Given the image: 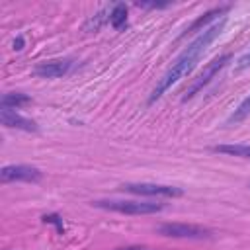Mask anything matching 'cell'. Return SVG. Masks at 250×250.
Listing matches in <instances>:
<instances>
[{"instance_id": "obj_1", "label": "cell", "mask_w": 250, "mask_h": 250, "mask_svg": "<svg viewBox=\"0 0 250 250\" xmlns=\"http://www.w3.org/2000/svg\"><path fill=\"white\" fill-rule=\"evenodd\" d=\"M223 25H225V20H221V21H217L215 25H211V27H207V29H203L180 55H178V59L172 62V66L166 70V74L158 80V84L154 86V90H152V94L148 96V104H154L172 84H176L180 78H184V76H188L191 70H193V66H195V62L199 61V57L203 55V51L207 49V45L223 31Z\"/></svg>"}, {"instance_id": "obj_2", "label": "cell", "mask_w": 250, "mask_h": 250, "mask_svg": "<svg viewBox=\"0 0 250 250\" xmlns=\"http://www.w3.org/2000/svg\"><path fill=\"white\" fill-rule=\"evenodd\" d=\"M94 205L102 207V209H107V211L125 213V215H148V213L162 211L160 203L135 201V199H102V201H94Z\"/></svg>"}, {"instance_id": "obj_3", "label": "cell", "mask_w": 250, "mask_h": 250, "mask_svg": "<svg viewBox=\"0 0 250 250\" xmlns=\"http://www.w3.org/2000/svg\"><path fill=\"white\" fill-rule=\"evenodd\" d=\"M230 61V55L227 53V55H221V57H217V59H213L201 72H199V76L186 88V92H184V96H182V100L186 102V100H189V98H193L203 86H207L215 76H217V72L221 70V68H225L227 66V62Z\"/></svg>"}, {"instance_id": "obj_4", "label": "cell", "mask_w": 250, "mask_h": 250, "mask_svg": "<svg viewBox=\"0 0 250 250\" xmlns=\"http://www.w3.org/2000/svg\"><path fill=\"white\" fill-rule=\"evenodd\" d=\"M158 232L164 236L174 238H209L213 232L199 225H186V223H164L158 227Z\"/></svg>"}, {"instance_id": "obj_5", "label": "cell", "mask_w": 250, "mask_h": 250, "mask_svg": "<svg viewBox=\"0 0 250 250\" xmlns=\"http://www.w3.org/2000/svg\"><path fill=\"white\" fill-rule=\"evenodd\" d=\"M125 191L129 193H137V195H156V197H178L182 195L184 191L176 186H164V184H146V182H141V184H125L121 186Z\"/></svg>"}, {"instance_id": "obj_6", "label": "cell", "mask_w": 250, "mask_h": 250, "mask_svg": "<svg viewBox=\"0 0 250 250\" xmlns=\"http://www.w3.org/2000/svg\"><path fill=\"white\" fill-rule=\"evenodd\" d=\"M2 182H39L41 172L35 166H25V164H10L4 166L0 172Z\"/></svg>"}, {"instance_id": "obj_7", "label": "cell", "mask_w": 250, "mask_h": 250, "mask_svg": "<svg viewBox=\"0 0 250 250\" xmlns=\"http://www.w3.org/2000/svg\"><path fill=\"white\" fill-rule=\"evenodd\" d=\"M72 66V61L68 59H55V61H45V62H39L33 72L41 78H59V76H64Z\"/></svg>"}, {"instance_id": "obj_8", "label": "cell", "mask_w": 250, "mask_h": 250, "mask_svg": "<svg viewBox=\"0 0 250 250\" xmlns=\"http://www.w3.org/2000/svg\"><path fill=\"white\" fill-rule=\"evenodd\" d=\"M0 121L4 127H12V129H21V131H37V123L33 119H27L8 107L0 109Z\"/></svg>"}, {"instance_id": "obj_9", "label": "cell", "mask_w": 250, "mask_h": 250, "mask_svg": "<svg viewBox=\"0 0 250 250\" xmlns=\"http://www.w3.org/2000/svg\"><path fill=\"white\" fill-rule=\"evenodd\" d=\"M215 152H223L229 156H240V158H250V146L248 145H217L213 146Z\"/></svg>"}, {"instance_id": "obj_10", "label": "cell", "mask_w": 250, "mask_h": 250, "mask_svg": "<svg viewBox=\"0 0 250 250\" xmlns=\"http://www.w3.org/2000/svg\"><path fill=\"white\" fill-rule=\"evenodd\" d=\"M225 10H227V8H215V10H209L207 14H203L201 18H197V20H195L188 29H186V33H191V31H203V27H205L211 20H215L217 16H221Z\"/></svg>"}, {"instance_id": "obj_11", "label": "cell", "mask_w": 250, "mask_h": 250, "mask_svg": "<svg viewBox=\"0 0 250 250\" xmlns=\"http://www.w3.org/2000/svg\"><path fill=\"white\" fill-rule=\"evenodd\" d=\"M109 23L115 29L125 27V23H127V6L125 4H115L113 6V10L109 12Z\"/></svg>"}, {"instance_id": "obj_12", "label": "cell", "mask_w": 250, "mask_h": 250, "mask_svg": "<svg viewBox=\"0 0 250 250\" xmlns=\"http://www.w3.org/2000/svg\"><path fill=\"white\" fill-rule=\"evenodd\" d=\"M0 104H2V107L14 109V107H20V105L29 104V98H27L25 94H20V92H10V94H4V96H2Z\"/></svg>"}, {"instance_id": "obj_13", "label": "cell", "mask_w": 250, "mask_h": 250, "mask_svg": "<svg viewBox=\"0 0 250 250\" xmlns=\"http://www.w3.org/2000/svg\"><path fill=\"white\" fill-rule=\"evenodd\" d=\"M248 113H250V96L242 100V104H240V105H238V107L234 109V113L230 115V119H229V121H230V123L242 121V119H244V117H246Z\"/></svg>"}, {"instance_id": "obj_14", "label": "cell", "mask_w": 250, "mask_h": 250, "mask_svg": "<svg viewBox=\"0 0 250 250\" xmlns=\"http://www.w3.org/2000/svg\"><path fill=\"white\" fill-rule=\"evenodd\" d=\"M105 14H109L107 10H102V12H98L96 16H92L88 21H86V29L88 31H98L100 27H102V23L105 21V18H109V16H105Z\"/></svg>"}, {"instance_id": "obj_15", "label": "cell", "mask_w": 250, "mask_h": 250, "mask_svg": "<svg viewBox=\"0 0 250 250\" xmlns=\"http://www.w3.org/2000/svg\"><path fill=\"white\" fill-rule=\"evenodd\" d=\"M135 6H139V8H164V6H168V2H135Z\"/></svg>"}, {"instance_id": "obj_16", "label": "cell", "mask_w": 250, "mask_h": 250, "mask_svg": "<svg viewBox=\"0 0 250 250\" xmlns=\"http://www.w3.org/2000/svg\"><path fill=\"white\" fill-rule=\"evenodd\" d=\"M250 66V51L246 53V55H242L240 59H238V64H236V70H244V68H248Z\"/></svg>"}, {"instance_id": "obj_17", "label": "cell", "mask_w": 250, "mask_h": 250, "mask_svg": "<svg viewBox=\"0 0 250 250\" xmlns=\"http://www.w3.org/2000/svg\"><path fill=\"white\" fill-rule=\"evenodd\" d=\"M115 250H152L146 246H123V248H115Z\"/></svg>"}, {"instance_id": "obj_18", "label": "cell", "mask_w": 250, "mask_h": 250, "mask_svg": "<svg viewBox=\"0 0 250 250\" xmlns=\"http://www.w3.org/2000/svg\"><path fill=\"white\" fill-rule=\"evenodd\" d=\"M21 45H23V39H21V37H18V39L14 41V49H21Z\"/></svg>"}]
</instances>
